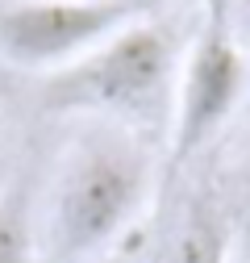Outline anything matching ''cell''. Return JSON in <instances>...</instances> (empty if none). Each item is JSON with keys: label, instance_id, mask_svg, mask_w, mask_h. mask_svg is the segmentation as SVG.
<instances>
[{"label": "cell", "instance_id": "obj_1", "mask_svg": "<svg viewBox=\"0 0 250 263\" xmlns=\"http://www.w3.org/2000/svg\"><path fill=\"white\" fill-rule=\"evenodd\" d=\"M150 163L134 138L121 129H96L84 138L62 176L50 205V234L62 259H84L105 251L146 201Z\"/></svg>", "mask_w": 250, "mask_h": 263}, {"label": "cell", "instance_id": "obj_4", "mask_svg": "<svg viewBox=\"0 0 250 263\" xmlns=\"http://www.w3.org/2000/svg\"><path fill=\"white\" fill-rule=\"evenodd\" d=\"M134 17V9L121 5L13 0V5H0V54L25 71H62Z\"/></svg>", "mask_w": 250, "mask_h": 263}, {"label": "cell", "instance_id": "obj_6", "mask_svg": "<svg viewBox=\"0 0 250 263\" xmlns=\"http://www.w3.org/2000/svg\"><path fill=\"white\" fill-rule=\"evenodd\" d=\"M0 263H38L34 226L17 196L0 201Z\"/></svg>", "mask_w": 250, "mask_h": 263}, {"label": "cell", "instance_id": "obj_8", "mask_svg": "<svg viewBox=\"0 0 250 263\" xmlns=\"http://www.w3.org/2000/svg\"><path fill=\"white\" fill-rule=\"evenodd\" d=\"M238 13H242V21H246V29H250V0H242V5H238Z\"/></svg>", "mask_w": 250, "mask_h": 263}, {"label": "cell", "instance_id": "obj_5", "mask_svg": "<svg viewBox=\"0 0 250 263\" xmlns=\"http://www.w3.org/2000/svg\"><path fill=\"white\" fill-rule=\"evenodd\" d=\"M163 263H225V226L209 209H196L171 238Z\"/></svg>", "mask_w": 250, "mask_h": 263}, {"label": "cell", "instance_id": "obj_3", "mask_svg": "<svg viewBox=\"0 0 250 263\" xmlns=\"http://www.w3.org/2000/svg\"><path fill=\"white\" fill-rule=\"evenodd\" d=\"M242 88H246V59L234 34V21L225 17L221 0H209V13L179 71L175 125H171L175 159H187L192 151H200L230 121V113L242 101Z\"/></svg>", "mask_w": 250, "mask_h": 263}, {"label": "cell", "instance_id": "obj_2", "mask_svg": "<svg viewBox=\"0 0 250 263\" xmlns=\"http://www.w3.org/2000/svg\"><path fill=\"white\" fill-rule=\"evenodd\" d=\"M175 76V38L154 21H130L71 67L50 71L42 101L58 113L142 117L167 96Z\"/></svg>", "mask_w": 250, "mask_h": 263}, {"label": "cell", "instance_id": "obj_7", "mask_svg": "<svg viewBox=\"0 0 250 263\" xmlns=\"http://www.w3.org/2000/svg\"><path fill=\"white\" fill-rule=\"evenodd\" d=\"M84 5H121V9H146V5H154V0H84Z\"/></svg>", "mask_w": 250, "mask_h": 263}]
</instances>
